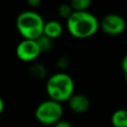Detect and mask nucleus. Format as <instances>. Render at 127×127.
Here are the masks:
<instances>
[{"instance_id":"5","label":"nucleus","mask_w":127,"mask_h":127,"mask_svg":"<svg viewBox=\"0 0 127 127\" xmlns=\"http://www.w3.org/2000/svg\"><path fill=\"white\" fill-rule=\"evenodd\" d=\"M126 26L125 19L121 15L115 13L106 14L99 22V28L109 36H118L122 34L125 31Z\"/></svg>"},{"instance_id":"3","label":"nucleus","mask_w":127,"mask_h":127,"mask_svg":"<svg viewBox=\"0 0 127 127\" xmlns=\"http://www.w3.org/2000/svg\"><path fill=\"white\" fill-rule=\"evenodd\" d=\"M45 21L42 16L32 10L21 12L16 19V28L24 40L36 41L44 33Z\"/></svg>"},{"instance_id":"4","label":"nucleus","mask_w":127,"mask_h":127,"mask_svg":"<svg viewBox=\"0 0 127 127\" xmlns=\"http://www.w3.org/2000/svg\"><path fill=\"white\" fill-rule=\"evenodd\" d=\"M63 114L64 109L62 103L50 98L42 101L35 110L36 119L44 125H55L62 120Z\"/></svg>"},{"instance_id":"11","label":"nucleus","mask_w":127,"mask_h":127,"mask_svg":"<svg viewBox=\"0 0 127 127\" xmlns=\"http://www.w3.org/2000/svg\"><path fill=\"white\" fill-rule=\"evenodd\" d=\"M36 42L39 46L41 53H47L53 49V40L45 35H42L40 38H38Z\"/></svg>"},{"instance_id":"7","label":"nucleus","mask_w":127,"mask_h":127,"mask_svg":"<svg viewBox=\"0 0 127 127\" xmlns=\"http://www.w3.org/2000/svg\"><path fill=\"white\" fill-rule=\"evenodd\" d=\"M67 105L71 111L77 114L85 113L90 107L89 98L83 93H73L67 100Z\"/></svg>"},{"instance_id":"9","label":"nucleus","mask_w":127,"mask_h":127,"mask_svg":"<svg viewBox=\"0 0 127 127\" xmlns=\"http://www.w3.org/2000/svg\"><path fill=\"white\" fill-rule=\"evenodd\" d=\"M110 120L113 127H127V109H116L111 114Z\"/></svg>"},{"instance_id":"8","label":"nucleus","mask_w":127,"mask_h":127,"mask_svg":"<svg viewBox=\"0 0 127 127\" xmlns=\"http://www.w3.org/2000/svg\"><path fill=\"white\" fill-rule=\"evenodd\" d=\"M62 34H63V25L59 21L51 20V21L45 22L43 35L49 37L52 40H55L59 38Z\"/></svg>"},{"instance_id":"12","label":"nucleus","mask_w":127,"mask_h":127,"mask_svg":"<svg viewBox=\"0 0 127 127\" xmlns=\"http://www.w3.org/2000/svg\"><path fill=\"white\" fill-rule=\"evenodd\" d=\"M73 12H84L87 11L91 5L90 0H71L69 2Z\"/></svg>"},{"instance_id":"13","label":"nucleus","mask_w":127,"mask_h":127,"mask_svg":"<svg viewBox=\"0 0 127 127\" xmlns=\"http://www.w3.org/2000/svg\"><path fill=\"white\" fill-rule=\"evenodd\" d=\"M58 13H59V15H60L63 19L67 20V19L71 16V14L73 13V10H72V8H71V6H70L69 3H68V4L64 3V4H61V5L59 6V8H58Z\"/></svg>"},{"instance_id":"10","label":"nucleus","mask_w":127,"mask_h":127,"mask_svg":"<svg viewBox=\"0 0 127 127\" xmlns=\"http://www.w3.org/2000/svg\"><path fill=\"white\" fill-rule=\"evenodd\" d=\"M48 70L42 64L35 63L29 66V74L35 79H45L47 77Z\"/></svg>"},{"instance_id":"2","label":"nucleus","mask_w":127,"mask_h":127,"mask_svg":"<svg viewBox=\"0 0 127 127\" xmlns=\"http://www.w3.org/2000/svg\"><path fill=\"white\" fill-rule=\"evenodd\" d=\"M46 91L49 98L63 103L74 93V82L70 75L64 71L56 72L47 79Z\"/></svg>"},{"instance_id":"1","label":"nucleus","mask_w":127,"mask_h":127,"mask_svg":"<svg viewBox=\"0 0 127 127\" xmlns=\"http://www.w3.org/2000/svg\"><path fill=\"white\" fill-rule=\"evenodd\" d=\"M99 29L98 19L90 12H73L66 20V30L74 38L86 39Z\"/></svg>"},{"instance_id":"6","label":"nucleus","mask_w":127,"mask_h":127,"mask_svg":"<svg viewBox=\"0 0 127 127\" xmlns=\"http://www.w3.org/2000/svg\"><path fill=\"white\" fill-rule=\"evenodd\" d=\"M41 54L42 53L36 41L22 40L16 47V56L22 62H34Z\"/></svg>"},{"instance_id":"15","label":"nucleus","mask_w":127,"mask_h":127,"mask_svg":"<svg viewBox=\"0 0 127 127\" xmlns=\"http://www.w3.org/2000/svg\"><path fill=\"white\" fill-rule=\"evenodd\" d=\"M121 69L123 71L124 79L127 81V54L123 57V59L121 61Z\"/></svg>"},{"instance_id":"16","label":"nucleus","mask_w":127,"mask_h":127,"mask_svg":"<svg viewBox=\"0 0 127 127\" xmlns=\"http://www.w3.org/2000/svg\"><path fill=\"white\" fill-rule=\"evenodd\" d=\"M53 127H72V125H71L68 121L62 119V120H60L59 122H57L55 125H53Z\"/></svg>"},{"instance_id":"14","label":"nucleus","mask_w":127,"mask_h":127,"mask_svg":"<svg viewBox=\"0 0 127 127\" xmlns=\"http://www.w3.org/2000/svg\"><path fill=\"white\" fill-rule=\"evenodd\" d=\"M69 63H70V60L67 56H62L57 60V66H58L59 69L64 70L68 67Z\"/></svg>"},{"instance_id":"17","label":"nucleus","mask_w":127,"mask_h":127,"mask_svg":"<svg viewBox=\"0 0 127 127\" xmlns=\"http://www.w3.org/2000/svg\"><path fill=\"white\" fill-rule=\"evenodd\" d=\"M28 4L31 7H38L41 4V0H29L28 1Z\"/></svg>"},{"instance_id":"18","label":"nucleus","mask_w":127,"mask_h":127,"mask_svg":"<svg viewBox=\"0 0 127 127\" xmlns=\"http://www.w3.org/2000/svg\"><path fill=\"white\" fill-rule=\"evenodd\" d=\"M4 108H5V103H4L3 98L0 96V115H1V114H2V112L4 111Z\"/></svg>"}]
</instances>
